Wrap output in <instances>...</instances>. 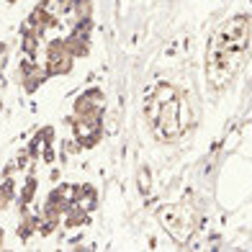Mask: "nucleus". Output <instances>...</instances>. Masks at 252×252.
I'll return each mask as SVG.
<instances>
[{
    "label": "nucleus",
    "mask_w": 252,
    "mask_h": 252,
    "mask_svg": "<svg viewBox=\"0 0 252 252\" xmlns=\"http://www.w3.org/2000/svg\"><path fill=\"white\" fill-rule=\"evenodd\" d=\"M252 39V18L237 13L221 21L206 47V85L211 93H224L245 67Z\"/></svg>",
    "instance_id": "1"
},
{
    "label": "nucleus",
    "mask_w": 252,
    "mask_h": 252,
    "mask_svg": "<svg viewBox=\"0 0 252 252\" xmlns=\"http://www.w3.org/2000/svg\"><path fill=\"white\" fill-rule=\"evenodd\" d=\"M144 116L152 126V134L159 142L180 139L190 126L188 100L175 85H170V83H157L150 93H147Z\"/></svg>",
    "instance_id": "2"
},
{
    "label": "nucleus",
    "mask_w": 252,
    "mask_h": 252,
    "mask_svg": "<svg viewBox=\"0 0 252 252\" xmlns=\"http://www.w3.org/2000/svg\"><path fill=\"white\" fill-rule=\"evenodd\" d=\"M157 221L162 224V229L175 239V242H188V237L193 234V229L198 224V214L196 206H190L188 198L183 203H173V206H162L157 211Z\"/></svg>",
    "instance_id": "3"
},
{
    "label": "nucleus",
    "mask_w": 252,
    "mask_h": 252,
    "mask_svg": "<svg viewBox=\"0 0 252 252\" xmlns=\"http://www.w3.org/2000/svg\"><path fill=\"white\" fill-rule=\"evenodd\" d=\"M103 116H106V113H93V116H75V113H70V116L64 119V124L72 129L75 142L83 147V150H93V147L100 144L103 134H106Z\"/></svg>",
    "instance_id": "4"
},
{
    "label": "nucleus",
    "mask_w": 252,
    "mask_h": 252,
    "mask_svg": "<svg viewBox=\"0 0 252 252\" xmlns=\"http://www.w3.org/2000/svg\"><path fill=\"white\" fill-rule=\"evenodd\" d=\"M75 57L72 52L67 49V44L64 39H49V41H44V70H47L49 80L52 77H64V75H70L75 70Z\"/></svg>",
    "instance_id": "5"
},
{
    "label": "nucleus",
    "mask_w": 252,
    "mask_h": 252,
    "mask_svg": "<svg viewBox=\"0 0 252 252\" xmlns=\"http://www.w3.org/2000/svg\"><path fill=\"white\" fill-rule=\"evenodd\" d=\"M90 36H93V18H85V21H70V31L62 39L75 60H85L90 54Z\"/></svg>",
    "instance_id": "6"
},
{
    "label": "nucleus",
    "mask_w": 252,
    "mask_h": 252,
    "mask_svg": "<svg viewBox=\"0 0 252 252\" xmlns=\"http://www.w3.org/2000/svg\"><path fill=\"white\" fill-rule=\"evenodd\" d=\"M47 80H49V75H47V70H44L41 62L29 60V57H24V60L18 62V83H21V88H24L26 95H33Z\"/></svg>",
    "instance_id": "7"
},
{
    "label": "nucleus",
    "mask_w": 252,
    "mask_h": 252,
    "mask_svg": "<svg viewBox=\"0 0 252 252\" xmlns=\"http://www.w3.org/2000/svg\"><path fill=\"white\" fill-rule=\"evenodd\" d=\"M75 116H93V113H106V93L100 88H88L72 100Z\"/></svg>",
    "instance_id": "8"
},
{
    "label": "nucleus",
    "mask_w": 252,
    "mask_h": 252,
    "mask_svg": "<svg viewBox=\"0 0 252 252\" xmlns=\"http://www.w3.org/2000/svg\"><path fill=\"white\" fill-rule=\"evenodd\" d=\"M54 139H57V131H54V126H49V124L41 126V129L31 136V142L26 144V150H29L33 162H41V152L47 150V147H52Z\"/></svg>",
    "instance_id": "9"
},
{
    "label": "nucleus",
    "mask_w": 252,
    "mask_h": 252,
    "mask_svg": "<svg viewBox=\"0 0 252 252\" xmlns=\"http://www.w3.org/2000/svg\"><path fill=\"white\" fill-rule=\"evenodd\" d=\"M47 33H41L36 29H29L21 24V52H24V57H29V60H39V52L44 47V39Z\"/></svg>",
    "instance_id": "10"
},
{
    "label": "nucleus",
    "mask_w": 252,
    "mask_h": 252,
    "mask_svg": "<svg viewBox=\"0 0 252 252\" xmlns=\"http://www.w3.org/2000/svg\"><path fill=\"white\" fill-rule=\"evenodd\" d=\"M36 193H39V178H36V162H33V165L26 170L24 186L18 188L16 206H31L33 201H36Z\"/></svg>",
    "instance_id": "11"
},
{
    "label": "nucleus",
    "mask_w": 252,
    "mask_h": 252,
    "mask_svg": "<svg viewBox=\"0 0 252 252\" xmlns=\"http://www.w3.org/2000/svg\"><path fill=\"white\" fill-rule=\"evenodd\" d=\"M75 206L85 211H95L98 209V190L90 183H77V193H75Z\"/></svg>",
    "instance_id": "12"
},
{
    "label": "nucleus",
    "mask_w": 252,
    "mask_h": 252,
    "mask_svg": "<svg viewBox=\"0 0 252 252\" xmlns=\"http://www.w3.org/2000/svg\"><path fill=\"white\" fill-rule=\"evenodd\" d=\"M16 198H18V183L13 175H8L0 180V214H5L16 203Z\"/></svg>",
    "instance_id": "13"
},
{
    "label": "nucleus",
    "mask_w": 252,
    "mask_h": 252,
    "mask_svg": "<svg viewBox=\"0 0 252 252\" xmlns=\"http://www.w3.org/2000/svg\"><path fill=\"white\" fill-rule=\"evenodd\" d=\"M90 224V211H85V209H80V206H70V209L64 211V216H62V226L64 229H83V226H88Z\"/></svg>",
    "instance_id": "14"
},
{
    "label": "nucleus",
    "mask_w": 252,
    "mask_h": 252,
    "mask_svg": "<svg viewBox=\"0 0 252 252\" xmlns=\"http://www.w3.org/2000/svg\"><path fill=\"white\" fill-rule=\"evenodd\" d=\"M72 21H85V18H93V0H75L72 3Z\"/></svg>",
    "instance_id": "15"
},
{
    "label": "nucleus",
    "mask_w": 252,
    "mask_h": 252,
    "mask_svg": "<svg viewBox=\"0 0 252 252\" xmlns=\"http://www.w3.org/2000/svg\"><path fill=\"white\" fill-rule=\"evenodd\" d=\"M136 186H139V193H142V196H147V193L152 190V175H150V170H147L144 165L136 170Z\"/></svg>",
    "instance_id": "16"
},
{
    "label": "nucleus",
    "mask_w": 252,
    "mask_h": 252,
    "mask_svg": "<svg viewBox=\"0 0 252 252\" xmlns=\"http://www.w3.org/2000/svg\"><path fill=\"white\" fill-rule=\"evenodd\" d=\"M54 159H57V155H54V144H52V147H47V150L41 152V162L44 165H54Z\"/></svg>",
    "instance_id": "17"
},
{
    "label": "nucleus",
    "mask_w": 252,
    "mask_h": 252,
    "mask_svg": "<svg viewBox=\"0 0 252 252\" xmlns=\"http://www.w3.org/2000/svg\"><path fill=\"white\" fill-rule=\"evenodd\" d=\"M5 52H8V44H5V41H0V60L5 57Z\"/></svg>",
    "instance_id": "18"
},
{
    "label": "nucleus",
    "mask_w": 252,
    "mask_h": 252,
    "mask_svg": "<svg viewBox=\"0 0 252 252\" xmlns=\"http://www.w3.org/2000/svg\"><path fill=\"white\" fill-rule=\"evenodd\" d=\"M49 178H52V183H57V180H60V170H57V167H54V170H52V175H49Z\"/></svg>",
    "instance_id": "19"
},
{
    "label": "nucleus",
    "mask_w": 252,
    "mask_h": 252,
    "mask_svg": "<svg viewBox=\"0 0 252 252\" xmlns=\"http://www.w3.org/2000/svg\"><path fill=\"white\" fill-rule=\"evenodd\" d=\"M5 3H10V5H13V3H18V0H5Z\"/></svg>",
    "instance_id": "20"
}]
</instances>
